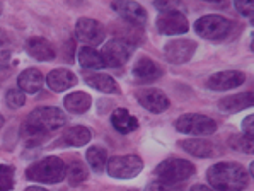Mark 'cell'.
<instances>
[{
    "label": "cell",
    "mask_w": 254,
    "mask_h": 191,
    "mask_svg": "<svg viewBox=\"0 0 254 191\" xmlns=\"http://www.w3.org/2000/svg\"><path fill=\"white\" fill-rule=\"evenodd\" d=\"M113 9L130 24L143 26L147 22L145 9L136 2H113Z\"/></svg>",
    "instance_id": "5bb4252c"
},
{
    "label": "cell",
    "mask_w": 254,
    "mask_h": 191,
    "mask_svg": "<svg viewBox=\"0 0 254 191\" xmlns=\"http://www.w3.org/2000/svg\"><path fill=\"white\" fill-rule=\"evenodd\" d=\"M133 52V45L125 40H111L104 45L103 48V58L104 64L109 67H123L128 60H130V55Z\"/></svg>",
    "instance_id": "ba28073f"
},
{
    "label": "cell",
    "mask_w": 254,
    "mask_h": 191,
    "mask_svg": "<svg viewBox=\"0 0 254 191\" xmlns=\"http://www.w3.org/2000/svg\"><path fill=\"white\" fill-rule=\"evenodd\" d=\"M145 191H186V190L178 185H167V183H162V181H155V183H150Z\"/></svg>",
    "instance_id": "4dcf8cb0"
},
{
    "label": "cell",
    "mask_w": 254,
    "mask_h": 191,
    "mask_svg": "<svg viewBox=\"0 0 254 191\" xmlns=\"http://www.w3.org/2000/svg\"><path fill=\"white\" fill-rule=\"evenodd\" d=\"M7 104H9L12 109H19V108H22L24 106V103H26V96H24V92L22 91H19V89H10L9 92H7Z\"/></svg>",
    "instance_id": "f546056e"
},
{
    "label": "cell",
    "mask_w": 254,
    "mask_h": 191,
    "mask_svg": "<svg viewBox=\"0 0 254 191\" xmlns=\"http://www.w3.org/2000/svg\"><path fill=\"white\" fill-rule=\"evenodd\" d=\"M242 130H244V136H248V138H253L254 136V116L253 115H249L248 118L244 120Z\"/></svg>",
    "instance_id": "d6a6232c"
},
{
    "label": "cell",
    "mask_w": 254,
    "mask_h": 191,
    "mask_svg": "<svg viewBox=\"0 0 254 191\" xmlns=\"http://www.w3.org/2000/svg\"><path fill=\"white\" fill-rule=\"evenodd\" d=\"M136 99L150 113H162L169 108V97L159 89H145L136 94Z\"/></svg>",
    "instance_id": "4fadbf2b"
},
{
    "label": "cell",
    "mask_w": 254,
    "mask_h": 191,
    "mask_svg": "<svg viewBox=\"0 0 254 191\" xmlns=\"http://www.w3.org/2000/svg\"><path fill=\"white\" fill-rule=\"evenodd\" d=\"M26 50L31 57L36 58V60H41V62H48V60H53L55 58L53 46L50 45L45 38H31V40H27Z\"/></svg>",
    "instance_id": "44dd1931"
},
{
    "label": "cell",
    "mask_w": 254,
    "mask_h": 191,
    "mask_svg": "<svg viewBox=\"0 0 254 191\" xmlns=\"http://www.w3.org/2000/svg\"><path fill=\"white\" fill-rule=\"evenodd\" d=\"M190 191H215V190H212L210 186H205V185H194Z\"/></svg>",
    "instance_id": "e575fe53"
},
{
    "label": "cell",
    "mask_w": 254,
    "mask_h": 191,
    "mask_svg": "<svg viewBox=\"0 0 254 191\" xmlns=\"http://www.w3.org/2000/svg\"><path fill=\"white\" fill-rule=\"evenodd\" d=\"M77 57H79V64L84 70H99L106 67L103 55L91 48V46H82Z\"/></svg>",
    "instance_id": "7402d4cb"
},
{
    "label": "cell",
    "mask_w": 254,
    "mask_h": 191,
    "mask_svg": "<svg viewBox=\"0 0 254 191\" xmlns=\"http://www.w3.org/2000/svg\"><path fill=\"white\" fill-rule=\"evenodd\" d=\"M236 9L239 10L244 17H251L253 12H254V3H251V2H237Z\"/></svg>",
    "instance_id": "1f68e13d"
},
{
    "label": "cell",
    "mask_w": 254,
    "mask_h": 191,
    "mask_svg": "<svg viewBox=\"0 0 254 191\" xmlns=\"http://www.w3.org/2000/svg\"><path fill=\"white\" fill-rule=\"evenodd\" d=\"M14 167L0 164V191H10L14 188Z\"/></svg>",
    "instance_id": "83f0119b"
},
{
    "label": "cell",
    "mask_w": 254,
    "mask_h": 191,
    "mask_svg": "<svg viewBox=\"0 0 254 191\" xmlns=\"http://www.w3.org/2000/svg\"><path fill=\"white\" fill-rule=\"evenodd\" d=\"M26 191H48V190H45V188H40V186H29Z\"/></svg>",
    "instance_id": "8d00e7d4"
},
{
    "label": "cell",
    "mask_w": 254,
    "mask_h": 191,
    "mask_svg": "<svg viewBox=\"0 0 254 191\" xmlns=\"http://www.w3.org/2000/svg\"><path fill=\"white\" fill-rule=\"evenodd\" d=\"M230 147H232L234 150H242L246 152V154H251L254 150V142L253 138H248V136L244 135H234L232 138H230Z\"/></svg>",
    "instance_id": "f1b7e54d"
},
{
    "label": "cell",
    "mask_w": 254,
    "mask_h": 191,
    "mask_svg": "<svg viewBox=\"0 0 254 191\" xmlns=\"http://www.w3.org/2000/svg\"><path fill=\"white\" fill-rule=\"evenodd\" d=\"M194 27H196V33L205 40L220 41L230 34L232 22L222 15H205V17L198 19Z\"/></svg>",
    "instance_id": "8992f818"
},
{
    "label": "cell",
    "mask_w": 254,
    "mask_h": 191,
    "mask_svg": "<svg viewBox=\"0 0 254 191\" xmlns=\"http://www.w3.org/2000/svg\"><path fill=\"white\" fill-rule=\"evenodd\" d=\"M176 130L185 135L206 136V135H213L217 131V123L210 116L188 113V115H183L176 120Z\"/></svg>",
    "instance_id": "5b68a950"
},
{
    "label": "cell",
    "mask_w": 254,
    "mask_h": 191,
    "mask_svg": "<svg viewBox=\"0 0 254 191\" xmlns=\"http://www.w3.org/2000/svg\"><path fill=\"white\" fill-rule=\"evenodd\" d=\"M75 84H77V75L65 68L53 70V72H50L48 77H46V85L55 92H64V91H67V89L73 87Z\"/></svg>",
    "instance_id": "9a60e30c"
},
{
    "label": "cell",
    "mask_w": 254,
    "mask_h": 191,
    "mask_svg": "<svg viewBox=\"0 0 254 191\" xmlns=\"http://www.w3.org/2000/svg\"><path fill=\"white\" fill-rule=\"evenodd\" d=\"M159 181L167 183V185H179L186 181L194 174V166L185 159H167L155 167Z\"/></svg>",
    "instance_id": "277c9868"
},
{
    "label": "cell",
    "mask_w": 254,
    "mask_h": 191,
    "mask_svg": "<svg viewBox=\"0 0 254 191\" xmlns=\"http://www.w3.org/2000/svg\"><path fill=\"white\" fill-rule=\"evenodd\" d=\"M7 34H5V31L3 29H0V48H2V46H5L7 45Z\"/></svg>",
    "instance_id": "d590c367"
},
{
    "label": "cell",
    "mask_w": 254,
    "mask_h": 191,
    "mask_svg": "<svg viewBox=\"0 0 254 191\" xmlns=\"http://www.w3.org/2000/svg\"><path fill=\"white\" fill-rule=\"evenodd\" d=\"M65 109H68L70 113H75V115H82L85 113L92 104V97L87 92H72L65 97Z\"/></svg>",
    "instance_id": "d4e9b609"
},
{
    "label": "cell",
    "mask_w": 254,
    "mask_h": 191,
    "mask_svg": "<svg viewBox=\"0 0 254 191\" xmlns=\"http://www.w3.org/2000/svg\"><path fill=\"white\" fill-rule=\"evenodd\" d=\"M87 84L91 87L97 89V91L104 92V94H120V87L115 82L113 77L106 75V73H94V75H87Z\"/></svg>",
    "instance_id": "cb8c5ba5"
},
{
    "label": "cell",
    "mask_w": 254,
    "mask_h": 191,
    "mask_svg": "<svg viewBox=\"0 0 254 191\" xmlns=\"http://www.w3.org/2000/svg\"><path fill=\"white\" fill-rule=\"evenodd\" d=\"M111 123H113V128H115L118 133H131L138 128V120L135 118L133 115L127 111L125 108H118L113 111L111 115Z\"/></svg>",
    "instance_id": "e0dca14e"
},
{
    "label": "cell",
    "mask_w": 254,
    "mask_h": 191,
    "mask_svg": "<svg viewBox=\"0 0 254 191\" xmlns=\"http://www.w3.org/2000/svg\"><path fill=\"white\" fill-rule=\"evenodd\" d=\"M65 174H67V164L60 157H55V155L41 159V161L27 167L26 171L27 179L36 183H46V185H55V183L64 181Z\"/></svg>",
    "instance_id": "3957f363"
},
{
    "label": "cell",
    "mask_w": 254,
    "mask_h": 191,
    "mask_svg": "<svg viewBox=\"0 0 254 191\" xmlns=\"http://www.w3.org/2000/svg\"><path fill=\"white\" fill-rule=\"evenodd\" d=\"M106 169L111 178L131 179L140 174V171L143 169V162L138 155H118L108 161Z\"/></svg>",
    "instance_id": "52a82bcc"
},
{
    "label": "cell",
    "mask_w": 254,
    "mask_h": 191,
    "mask_svg": "<svg viewBox=\"0 0 254 191\" xmlns=\"http://www.w3.org/2000/svg\"><path fill=\"white\" fill-rule=\"evenodd\" d=\"M246 75L237 70H227V72H218L212 75L206 82L208 89L212 91H230V89H236L239 85L244 84Z\"/></svg>",
    "instance_id": "7c38bea8"
},
{
    "label": "cell",
    "mask_w": 254,
    "mask_h": 191,
    "mask_svg": "<svg viewBox=\"0 0 254 191\" xmlns=\"http://www.w3.org/2000/svg\"><path fill=\"white\" fill-rule=\"evenodd\" d=\"M75 36L77 40L85 43L87 46H97L104 41V36H106V31H104V26L101 22L94 21V19H79L75 26Z\"/></svg>",
    "instance_id": "9c48e42d"
},
{
    "label": "cell",
    "mask_w": 254,
    "mask_h": 191,
    "mask_svg": "<svg viewBox=\"0 0 254 191\" xmlns=\"http://www.w3.org/2000/svg\"><path fill=\"white\" fill-rule=\"evenodd\" d=\"M196 52V43L191 40H174L164 46V55L171 64H185Z\"/></svg>",
    "instance_id": "8fae6325"
},
{
    "label": "cell",
    "mask_w": 254,
    "mask_h": 191,
    "mask_svg": "<svg viewBox=\"0 0 254 191\" xmlns=\"http://www.w3.org/2000/svg\"><path fill=\"white\" fill-rule=\"evenodd\" d=\"M43 73L36 68H27L19 75L17 84H19V91L27 92V94H34L43 87Z\"/></svg>",
    "instance_id": "d6986e66"
},
{
    "label": "cell",
    "mask_w": 254,
    "mask_h": 191,
    "mask_svg": "<svg viewBox=\"0 0 254 191\" xmlns=\"http://www.w3.org/2000/svg\"><path fill=\"white\" fill-rule=\"evenodd\" d=\"M133 75L140 82H154L162 75V70L154 60L147 57H142L133 67Z\"/></svg>",
    "instance_id": "2e32d148"
},
{
    "label": "cell",
    "mask_w": 254,
    "mask_h": 191,
    "mask_svg": "<svg viewBox=\"0 0 254 191\" xmlns=\"http://www.w3.org/2000/svg\"><path fill=\"white\" fill-rule=\"evenodd\" d=\"M157 31L167 36H176L188 31V19L186 15L179 10H169V12H161L157 19Z\"/></svg>",
    "instance_id": "30bf717a"
},
{
    "label": "cell",
    "mask_w": 254,
    "mask_h": 191,
    "mask_svg": "<svg viewBox=\"0 0 254 191\" xmlns=\"http://www.w3.org/2000/svg\"><path fill=\"white\" fill-rule=\"evenodd\" d=\"M10 62V52H0V68H5Z\"/></svg>",
    "instance_id": "836d02e7"
},
{
    "label": "cell",
    "mask_w": 254,
    "mask_h": 191,
    "mask_svg": "<svg viewBox=\"0 0 254 191\" xmlns=\"http://www.w3.org/2000/svg\"><path fill=\"white\" fill-rule=\"evenodd\" d=\"M92 138V133L89 128L85 127H72L62 136L60 143L64 145H72V147H82L85 143H89Z\"/></svg>",
    "instance_id": "603a6c76"
},
{
    "label": "cell",
    "mask_w": 254,
    "mask_h": 191,
    "mask_svg": "<svg viewBox=\"0 0 254 191\" xmlns=\"http://www.w3.org/2000/svg\"><path fill=\"white\" fill-rule=\"evenodd\" d=\"M130 191H136V190H130Z\"/></svg>",
    "instance_id": "ab89813d"
},
{
    "label": "cell",
    "mask_w": 254,
    "mask_h": 191,
    "mask_svg": "<svg viewBox=\"0 0 254 191\" xmlns=\"http://www.w3.org/2000/svg\"><path fill=\"white\" fill-rule=\"evenodd\" d=\"M254 104V96L253 92H244V94H236V96H229L224 99L218 101V109L227 113H237L241 109L251 108Z\"/></svg>",
    "instance_id": "ffe728a7"
},
{
    "label": "cell",
    "mask_w": 254,
    "mask_h": 191,
    "mask_svg": "<svg viewBox=\"0 0 254 191\" xmlns=\"http://www.w3.org/2000/svg\"><path fill=\"white\" fill-rule=\"evenodd\" d=\"M2 127H3V116L0 115V128H2Z\"/></svg>",
    "instance_id": "74e56055"
},
{
    "label": "cell",
    "mask_w": 254,
    "mask_h": 191,
    "mask_svg": "<svg viewBox=\"0 0 254 191\" xmlns=\"http://www.w3.org/2000/svg\"><path fill=\"white\" fill-rule=\"evenodd\" d=\"M87 162L94 173H103L108 166V154L101 147H91L87 150Z\"/></svg>",
    "instance_id": "484cf974"
},
{
    "label": "cell",
    "mask_w": 254,
    "mask_h": 191,
    "mask_svg": "<svg viewBox=\"0 0 254 191\" xmlns=\"http://www.w3.org/2000/svg\"><path fill=\"white\" fill-rule=\"evenodd\" d=\"M89 176V169L85 167V164H82L80 161H75L70 164V167H67V174H65V178L68 179L70 185H80V183H84L85 179Z\"/></svg>",
    "instance_id": "4316f807"
},
{
    "label": "cell",
    "mask_w": 254,
    "mask_h": 191,
    "mask_svg": "<svg viewBox=\"0 0 254 191\" xmlns=\"http://www.w3.org/2000/svg\"><path fill=\"white\" fill-rule=\"evenodd\" d=\"M65 123H67V116L62 109L55 106L36 108L29 113L22 131L29 136H45L48 131L58 130Z\"/></svg>",
    "instance_id": "7a4b0ae2"
},
{
    "label": "cell",
    "mask_w": 254,
    "mask_h": 191,
    "mask_svg": "<svg viewBox=\"0 0 254 191\" xmlns=\"http://www.w3.org/2000/svg\"><path fill=\"white\" fill-rule=\"evenodd\" d=\"M0 14H2V5H0Z\"/></svg>",
    "instance_id": "f35d334b"
},
{
    "label": "cell",
    "mask_w": 254,
    "mask_h": 191,
    "mask_svg": "<svg viewBox=\"0 0 254 191\" xmlns=\"http://www.w3.org/2000/svg\"><path fill=\"white\" fill-rule=\"evenodd\" d=\"M208 183L215 191H242L248 186L249 176L237 162H218L208 169Z\"/></svg>",
    "instance_id": "6da1fadb"
},
{
    "label": "cell",
    "mask_w": 254,
    "mask_h": 191,
    "mask_svg": "<svg viewBox=\"0 0 254 191\" xmlns=\"http://www.w3.org/2000/svg\"><path fill=\"white\" fill-rule=\"evenodd\" d=\"M179 147L185 149L188 154L194 155V157H212L217 154V147L213 143H210L208 140L203 138H190V140H183L179 142Z\"/></svg>",
    "instance_id": "ac0fdd59"
}]
</instances>
